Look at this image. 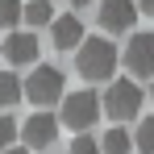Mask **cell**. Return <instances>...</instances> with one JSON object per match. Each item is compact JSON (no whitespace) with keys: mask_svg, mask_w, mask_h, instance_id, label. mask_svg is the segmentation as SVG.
<instances>
[{"mask_svg":"<svg viewBox=\"0 0 154 154\" xmlns=\"http://www.w3.org/2000/svg\"><path fill=\"white\" fill-rule=\"evenodd\" d=\"M117 46L108 42V38H83V46L75 50V67L83 79H92V83H100L108 79L112 83V71H117Z\"/></svg>","mask_w":154,"mask_h":154,"instance_id":"1","label":"cell"},{"mask_svg":"<svg viewBox=\"0 0 154 154\" xmlns=\"http://www.w3.org/2000/svg\"><path fill=\"white\" fill-rule=\"evenodd\" d=\"M150 96H154V88H150Z\"/></svg>","mask_w":154,"mask_h":154,"instance_id":"20","label":"cell"},{"mask_svg":"<svg viewBox=\"0 0 154 154\" xmlns=\"http://www.w3.org/2000/svg\"><path fill=\"white\" fill-rule=\"evenodd\" d=\"M8 154H29V146H13V150H8Z\"/></svg>","mask_w":154,"mask_h":154,"instance_id":"18","label":"cell"},{"mask_svg":"<svg viewBox=\"0 0 154 154\" xmlns=\"http://www.w3.org/2000/svg\"><path fill=\"white\" fill-rule=\"evenodd\" d=\"M133 146L142 154H154V117H142V125H137V133H133Z\"/></svg>","mask_w":154,"mask_h":154,"instance_id":"13","label":"cell"},{"mask_svg":"<svg viewBox=\"0 0 154 154\" xmlns=\"http://www.w3.org/2000/svg\"><path fill=\"white\" fill-rule=\"evenodd\" d=\"M137 8H142L146 17H154V0H137Z\"/></svg>","mask_w":154,"mask_h":154,"instance_id":"17","label":"cell"},{"mask_svg":"<svg viewBox=\"0 0 154 154\" xmlns=\"http://www.w3.org/2000/svg\"><path fill=\"white\" fill-rule=\"evenodd\" d=\"M71 4H75V8H79V4H92V0H71Z\"/></svg>","mask_w":154,"mask_h":154,"instance_id":"19","label":"cell"},{"mask_svg":"<svg viewBox=\"0 0 154 154\" xmlns=\"http://www.w3.org/2000/svg\"><path fill=\"white\" fill-rule=\"evenodd\" d=\"M67 154H104V150H100V142H96V137L75 133V142H71V150H67Z\"/></svg>","mask_w":154,"mask_h":154,"instance_id":"15","label":"cell"},{"mask_svg":"<svg viewBox=\"0 0 154 154\" xmlns=\"http://www.w3.org/2000/svg\"><path fill=\"white\" fill-rule=\"evenodd\" d=\"M21 13H25V8H21V0H0V29H4V33H13V25L21 21Z\"/></svg>","mask_w":154,"mask_h":154,"instance_id":"14","label":"cell"},{"mask_svg":"<svg viewBox=\"0 0 154 154\" xmlns=\"http://www.w3.org/2000/svg\"><path fill=\"white\" fill-rule=\"evenodd\" d=\"M21 21H25L29 29H42V25H50V21H54V13H50V0H29V4H25V13H21Z\"/></svg>","mask_w":154,"mask_h":154,"instance_id":"10","label":"cell"},{"mask_svg":"<svg viewBox=\"0 0 154 154\" xmlns=\"http://www.w3.org/2000/svg\"><path fill=\"white\" fill-rule=\"evenodd\" d=\"M100 104H104V112H108L112 121L137 117V112H142V88H137V79H112Z\"/></svg>","mask_w":154,"mask_h":154,"instance_id":"4","label":"cell"},{"mask_svg":"<svg viewBox=\"0 0 154 154\" xmlns=\"http://www.w3.org/2000/svg\"><path fill=\"white\" fill-rule=\"evenodd\" d=\"M17 100H25V92H21V79L13 75V71H0V108H13Z\"/></svg>","mask_w":154,"mask_h":154,"instance_id":"11","label":"cell"},{"mask_svg":"<svg viewBox=\"0 0 154 154\" xmlns=\"http://www.w3.org/2000/svg\"><path fill=\"white\" fill-rule=\"evenodd\" d=\"M17 133H21V125L13 121V112H0V146H13Z\"/></svg>","mask_w":154,"mask_h":154,"instance_id":"16","label":"cell"},{"mask_svg":"<svg viewBox=\"0 0 154 154\" xmlns=\"http://www.w3.org/2000/svg\"><path fill=\"white\" fill-rule=\"evenodd\" d=\"M100 108H104L100 96H96V92H88V88H83V92H67V96H63V112H58V125L79 129V133H83V129L96 125Z\"/></svg>","mask_w":154,"mask_h":154,"instance_id":"3","label":"cell"},{"mask_svg":"<svg viewBox=\"0 0 154 154\" xmlns=\"http://www.w3.org/2000/svg\"><path fill=\"white\" fill-rule=\"evenodd\" d=\"M4 58L8 63H38V33L33 29H13L4 33Z\"/></svg>","mask_w":154,"mask_h":154,"instance_id":"8","label":"cell"},{"mask_svg":"<svg viewBox=\"0 0 154 154\" xmlns=\"http://www.w3.org/2000/svg\"><path fill=\"white\" fill-rule=\"evenodd\" d=\"M96 17H100V25L108 29V33L133 29V21H137V0H104Z\"/></svg>","mask_w":154,"mask_h":154,"instance_id":"7","label":"cell"},{"mask_svg":"<svg viewBox=\"0 0 154 154\" xmlns=\"http://www.w3.org/2000/svg\"><path fill=\"white\" fill-rule=\"evenodd\" d=\"M100 150L104 154H129V150H133V137H129L125 129H108L104 142H100Z\"/></svg>","mask_w":154,"mask_h":154,"instance_id":"12","label":"cell"},{"mask_svg":"<svg viewBox=\"0 0 154 154\" xmlns=\"http://www.w3.org/2000/svg\"><path fill=\"white\" fill-rule=\"evenodd\" d=\"M67 79H63V71L58 67H50V63H42V67H33L25 75V83H21V92H25L29 104H38V108H50L54 100H63L67 96V88H63Z\"/></svg>","mask_w":154,"mask_h":154,"instance_id":"2","label":"cell"},{"mask_svg":"<svg viewBox=\"0 0 154 154\" xmlns=\"http://www.w3.org/2000/svg\"><path fill=\"white\" fill-rule=\"evenodd\" d=\"M21 137H25L29 150H46V146H54V137H58V117L46 112V108H38L33 117L21 121Z\"/></svg>","mask_w":154,"mask_h":154,"instance_id":"6","label":"cell"},{"mask_svg":"<svg viewBox=\"0 0 154 154\" xmlns=\"http://www.w3.org/2000/svg\"><path fill=\"white\" fill-rule=\"evenodd\" d=\"M121 63L133 79H154V33H133L121 50Z\"/></svg>","mask_w":154,"mask_h":154,"instance_id":"5","label":"cell"},{"mask_svg":"<svg viewBox=\"0 0 154 154\" xmlns=\"http://www.w3.org/2000/svg\"><path fill=\"white\" fill-rule=\"evenodd\" d=\"M54 46L58 50H79L83 46V21H79L75 13H63V17H54Z\"/></svg>","mask_w":154,"mask_h":154,"instance_id":"9","label":"cell"}]
</instances>
